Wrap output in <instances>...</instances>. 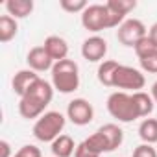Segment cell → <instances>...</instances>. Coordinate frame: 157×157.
I'll return each instance as SVG.
<instances>
[{
	"label": "cell",
	"mask_w": 157,
	"mask_h": 157,
	"mask_svg": "<svg viewBox=\"0 0 157 157\" xmlns=\"http://www.w3.org/2000/svg\"><path fill=\"white\" fill-rule=\"evenodd\" d=\"M146 35H148L146 26H144V22L139 21V19H126V21L118 26V30H117V39H118V43L124 44V46H129V48H135V44H137L142 37H146Z\"/></svg>",
	"instance_id": "7"
},
{
	"label": "cell",
	"mask_w": 157,
	"mask_h": 157,
	"mask_svg": "<svg viewBox=\"0 0 157 157\" xmlns=\"http://www.w3.org/2000/svg\"><path fill=\"white\" fill-rule=\"evenodd\" d=\"M39 80V74L33 72L32 68H24V70H19L15 76H13V80H11V87H13V93L19 94L21 98L32 89V85Z\"/></svg>",
	"instance_id": "11"
},
{
	"label": "cell",
	"mask_w": 157,
	"mask_h": 157,
	"mask_svg": "<svg viewBox=\"0 0 157 157\" xmlns=\"http://www.w3.org/2000/svg\"><path fill=\"white\" fill-rule=\"evenodd\" d=\"M135 54H137V57L140 59V57H144V56H148V54H151V52H155L157 50V46L153 44V41L146 35V37H142L137 44H135Z\"/></svg>",
	"instance_id": "23"
},
{
	"label": "cell",
	"mask_w": 157,
	"mask_h": 157,
	"mask_svg": "<svg viewBox=\"0 0 157 157\" xmlns=\"http://www.w3.org/2000/svg\"><path fill=\"white\" fill-rule=\"evenodd\" d=\"M133 157H157V150L151 144H139L133 150Z\"/></svg>",
	"instance_id": "25"
},
{
	"label": "cell",
	"mask_w": 157,
	"mask_h": 157,
	"mask_svg": "<svg viewBox=\"0 0 157 157\" xmlns=\"http://www.w3.org/2000/svg\"><path fill=\"white\" fill-rule=\"evenodd\" d=\"M26 63L33 72H44V70H52L56 61L48 56L44 46H33L26 56Z\"/></svg>",
	"instance_id": "10"
},
{
	"label": "cell",
	"mask_w": 157,
	"mask_h": 157,
	"mask_svg": "<svg viewBox=\"0 0 157 157\" xmlns=\"http://www.w3.org/2000/svg\"><path fill=\"white\" fill-rule=\"evenodd\" d=\"M151 98H153V102L157 104V82L151 85Z\"/></svg>",
	"instance_id": "30"
},
{
	"label": "cell",
	"mask_w": 157,
	"mask_h": 157,
	"mask_svg": "<svg viewBox=\"0 0 157 157\" xmlns=\"http://www.w3.org/2000/svg\"><path fill=\"white\" fill-rule=\"evenodd\" d=\"M0 150H2V157H13L11 155V146L8 140H0Z\"/></svg>",
	"instance_id": "28"
},
{
	"label": "cell",
	"mask_w": 157,
	"mask_h": 157,
	"mask_svg": "<svg viewBox=\"0 0 157 157\" xmlns=\"http://www.w3.org/2000/svg\"><path fill=\"white\" fill-rule=\"evenodd\" d=\"M109 8H113L115 11L122 13V15H128L129 11H133L137 8V2L135 0H109V2H105Z\"/></svg>",
	"instance_id": "22"
},
{
	"label": "cell",
	"mask_w": 157,
	"mask_h": 157,
	"mask_svg": "<svg viewBox=\"0 0 157 157\" xmlns=\"http://www.w3.org/2000/svg\"><path fill=\"white\" fill-rule=\"evenodd\" d=\"M67 118L76 126H87L94 118V107L85 98H74L67 105Z\"/></svg>",
	"instance_id": "8"
},
{
	"label": "cell",
	"mask_w": 157,
	"mask_h": 157,
	"mask_svg": "<svg viewBox=\"0 0 157 157\" xmlns=\"http://www.w3.org/2000/svg\"><path fill=\"white\" fill-rule=\"evenodd\" d=\"M107 111L118 122H133L139 118V113L135 109L131 94H128L124 91H117L107 98Z\"/></svg>",
	"instance_id": "4"
},
{
	"label": "cell",
	"mask_w": 157,
	"mask_h": 157,
	"mask_svg": "<svg viewBox=\"0 0 157 157\" xmlns=\"http://www.w3.org/2000/svg\"><path fill=\"white\" fill-rule=\"evenodd\" d=\"M146 85V78L139 68L128 67V65H120L113 76V87L117 89H126V91H133L139 93L140 89H144Z\"/></svg>",
	"instance_id": "5"
},
{
	"label": "cell",
	"mask_w": 157,
	"mask_h": 157,
	"mask_svg": "<svg viewBox=\"0 0 157 157\" xmlns=\"http://www.w3.org/2000/svg\"><path fill=\"white\" fill-rule=\"evenodd\" d=\"M65 128V117L59 111H46L33 124V137L41 142H54Z\"/></svg>",
	"instance_id": "3"
},
{
	"label": "cell",
	"mask_w": 157,
	"mask_h": 157,
	"mask_svg": "<svg viewBox=\"0 0 157 157\" xmlns=\"http://www.w3.org/2000/svg\"><path fill=\"white\" fill-rule=\"evenodd\" d=\"M105 54H107V41L100 35L87 37L82 44V56H83V59H87L91 63L104 61Z\"/></svg>",
	"instance_id": "9"
},
{
	"label": "cell",
	"mask_w": 157,
	"mask_h": 157,
	"mask_svg": "<svg viewBox=\"0 0 157 157\" xmlns=\"http://www.w3.org/2000/svg\"><path fill=\"white\" fill-rule=\"evenodd\" d=\"M93 151H96V153H107L109 151V148H107V142H105V139H104V135L100 133V131H96V133H93L91 137H87L85 140H83Z\"/></svg>",
	"instance_id": "20"
},
{
	"label": "cell",
	"mask_w": 157,
	"mask_h": 157,
	"mask_svg": "<svg viewBox=\"0 0 157 157\" xmlns=\"http://www.w3.org/2000/svg\"><path fill=\"white\" fill-rule=\"evenodd\" d=\"M59 6L67 13H83L89 4L85 2V0H61Z\"/></svg>",
	"instance_id": "21"
},
{
	"label": "cell",
	"mask_w": 157,
	"mask_h": 157,
	"mask_svg": "<svg viewBox=\"0 0 157 157\" xmlns=\"http://www.w3.org/2000/svg\"><path fill=\"white\" fill-rule=\"evenodd\" d=\"M74 157H100V153L93 151L85 142H80L76 146V151H74Z\"/></svg>",
	"instance_id": "27"
},
{
	"label": "cell",
	"mask_w": 157,
	"mask_h": 157,
	"mask_svg": "<svg viewBox=\"0 0 157 157\" xmlns=\"http://www.w3.org/2000/svg\"><path fill=\"white\" fill-rule=\"evenodd\" d=\"M52 85L63 94H70L80 87V67L72 59H63L54 63L52 68Z\"/></svg>",
	"instance_id": "2"
},
{
	"label": "cell",
	"mask_w": 157,
	"mask_h": 157,
	"mask_svg": "<svg viewBox=\"0 0 157 157\" xmlns=\"http://www.w3.org/2000/svg\"><path fill=\"white\" fill-rule=\"evenodd\" d=\"M43 46H44V50L48 52V56H50L56 63L67 59V56H68V43H67L63 37H59V35H48V37L44 39Z\"/></svg>",
	"instance_id": "12"
},
{
	"label": "cell",
	"mask_w": 157,
	"mask_h": 157,
	"mask_svg": "<svg viewBox=\"0 0 157 157\" xmlns=\"http://www.w3.org/2000/svg\"><path fill=\"white\" fill-rule=\"evenodd\" d=\"M82 26L87 32L98 33L102 30L109 28V13L105 4H91L87 10L82 13Z\"/></svg>",
	"instance_id": "6"
},
{
	"label": "cell",
	"mask_w": 157,
	"mask_h": 157,
	"mask_svg": "<svg viewBox=\"0 0 157 157\" xmlns=\"http://www.w3.org/2000/svg\"><path fill=\"white\" fill-rule=\"evenodd\" d=\"M54 98V85L44 82L43 78L32 85V89L21 98L19 102V113L22 118H39L44 115V109L48 107V104Z\"/></svg>",
	"instance_id": "1"
},
{
	"label": "cell",
	"mask_w": 157,
	"mask_h": 157,
	"mask_svg": "<svg viewBox=\"0 0 157 157\" xmlns=\"http://www.w3.org/2000/svg\"><path fill=\"white\" fill-rule=\"evenodd\" d=\"M148 37L153 41V44L157 46V22L155 24H151V28H150V32H148Z\"/></svg>",
	"instance_id": "29"
},
{
	"label": "cell",
	"mask_w": 157,
	"mask_h": 157,
	"mask_svg": "<svg viewBox=\"0 0 157 157\" xmlns=\"http://www.w3.org/2000/svg\"><path fill=\"white\" fill-rule=\"evenodd\" d=\"M98 131L104 135L109 151H115V150L120 148V144L124 142V131H122L117 124H104Z\"/></svg>",
	"instance_id": "13"
},
{
	"label": "cell",
	"mask_w": 157,
	"mask_h": 157,
	"mask_svg": "<svg viewBox=\"0 0 157 157\" xmlns=\"http://www.w3.org/2000/svg\"><path fill=\"white\" fill-rule=\"evenodd\" d=\"M133 98V104H135V109L139 113V118H144L148 115H151L153 107H155V102L151 98V94L144 93V91H139V93H133L131 94Z\"/></svg>",
	"instance_id": "15"
},
{
	"label": "cell",
	"mask_w": 157,
	"mask_h": 157,
	"mask_svg": "<svg viewBox=\"0 0 157 157\" xmlns=\"http://www.w3.org/2000/svg\"><path fill=\"white\" fill-rule=\"evenodd\" d=\"M74 151H76V144H74V139L70 135H59L52 142L54 157H70Z\"/></svg>",
	"instance_id": "16"
},
{
	"label": "cell",
	"mask_w": 157,
	"mask_h": 157,
	"mask_svg": "<svg viewBox=\"0 0 157 157\" xmlns=\"http://www.w3.org/2000/svg\"><path fill=\"white\" fill-rule=\"evenodd\" d=\"M118 67H120L118 61H113V59L102 61L100 67H98V72H96L98 82L102 85H105V87H113V76H115V72H117Z\"/></svg>",
	"instance_id": "17"
},
{
	"label": "cell",
	"mask_w": 157,
	"mask_h": 157,
	"mask_svg": "<svg viewBox=\"0 0 157 157\" xmlns=\"http://www.w3.org/2000/svg\"><path fill=\"white\" fill-rule=\"evenodd\" d=\"M139 137L144 144L157 142V118H144L139 126Z\"/></svg>",
	"instance_id": "19"
},
{
	"label": "cell",
	"mask_w": 157,
	"mask_h": 157,
	"mask_svg": "<svg viewBox=\"0 0 157 157\" xmlns=\"http://www.w3.org/2000/svg\"><path fill=\"white\" fill-rule=\"evenodd\" d=\"M6 10L8 15L13 19H26L33 11V2L32 0H8Z\"/></svg>",
	"instance_id": "14"
},
{
	"label": "cell",
	"mask_w": 157,
	"mask_h": 157,
	"mask_svg": "<svg viewBox=\"0 0 157 157\" xmlns=\"http://www.w3.org/2000/svg\"><path fill=\"white\" fill-rule=\"evenodd\" d=\"M19 32V24L17 19L10 17V15H2L0 17V43H10Z\"/></svg>",
	"instance_id": "18"
},
{
	"label": "cell",
	"mask_w": 157,
	"mask_h": 157,
	"mask_svg": "<svg viewBox=\"0 0 157 157\" xmlns=\"http://www.w3.org/2000/svg\"><path fill=\"white\" fill-rule=\"evenodd\" d=\"M13 157H43V153H41V150H39L37 146H33V144H24Z\"/></svg>",
	"instance_id": "26"
},
{
	"label": "cell",
	"mask_w": 157,
	"mask_h": 157,
	"mask_svg": "<svg viewBox=\"0 0 157 157\" xmlns=\"http://www.w3.org/2000/svg\"><path fill=\"white\" fill-rule=\"evenodd\" d=\"M139 63H140V68L144 72L157 74V50L151 52V54H148V56H144V57H140Z\"/></svg>",
	"instance_id": "24"
}]
</instances>
